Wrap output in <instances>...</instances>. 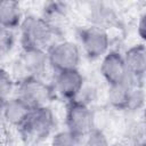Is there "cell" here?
<instances>
[{
    "label": "cell",
    "instance_id": "obj_1",
    "mask_svg": "<svg viewBox=\"0 0 146 146\" xmlns=\"http://www.w3.org/2000/svg\"><path fill=\"white\" fill-rule=\"evenodd\" d=\"M19 29L22 48H35L47 51L55 43L52 41L56 31L42 16H26Z\"/></svg>",
    "mask_w": 146,
    "mask_h": 146
},
{
    "label": "cell",
    "instance_id": "obj_2",
    "mask_svg": "<svg viewBox=\"0 0 146 146\" xmlns=\"http://www.w3.org/2000/svg\"><path fill=\"white\" fill-rule=\"evenodd\" d=\"M55 88L38 76H23L16 84V95L32 108L47 106L54 97Z\"/></svg>",
    "mask_w": 146,
    "mask_h": 146
},
{
    "label": "cell",
    "instance_id": "obj_3",
    "mask_svg": "<svg viewBox=\"0 0 146 146\" xmlns=\"http://www.w3.org/2000/svg\"><path fill=\"white\" fill-rule=\"evenodd\" d=\"M55 127V116L48 106L34 108L27 121L18 129L22 137L30 143L46 139Z\"/></svg>",
    "mask_w": 146,
    "mask_h": 146
},
{
    "label": "cell",
    "instance_id": "obj_4",
    "mask_svg": "<svg viewBox=\"0 0 146 146\" xmlns=\"http://www.w3.org/2000/svg\"><path fill=\"white\" fill-rule=\"evenodd\" d=\"M65 123L67 130L83 139L92 129L96 128L91 110L84 102L78 99L67 102Z\"/></svg>",
    "mask_w": 146,
    "mask_h": 146
},
{
    "label": "cell",
    "instance_id": "obj_5",
    "mask_svg": "<svg viewBox=\"0 0 146 146\" xmlns=\"http://www.w3.org/2000/svg\"><path fill=\"white\" fill-rule=\"evenodd\" d=\"M47 55L49 66L56 73L75 70L80 63V49L72 41L55 42L47 50Z\"/></svg>",
    "mask_w": 146,
    "mask_h": 146
},
{
    "label": "cell",
    "instance_id": "obj_6",
    "mask_svg": "<svg viewBox=\"0 0 146 146\" xmlns=\"http://www.w3.org/2000/svg\"><path fill=\"white\" fill-rule=\"evenodd\" d=\"M78 36L87 58L95 60L104 57L108 52L110 36L106 30L90 25L88 27L80 29Z\"/></svg>",
    "mask_w": 146,
    "mask_h": 146
},
{
    "label": "cell",
    "instance_id": "obj_7",
    "mask_svg": "<svg viewBox=\"0 0 146 146\" xmlns=\"http://www.w3.org/2000/svg\"><path fill=\"white\" fill-rule=\"evenodd\" d=\"M83 87V76L78 68L58 72L55 79V91L66 102L78 99Z\"/></svg>",
    "mask_w": 146,
    "mask_h": 146
},
{
    "label": "cell",
    "instance_id": "obj_8",
    "mask_svg": "<svg viewBox=\"0 0 146 146\" xmlns=\"http://www.w3.org/2000/svg\"><path fill=\"white\" fill-rule=\"evenodd\" d=\"M100 73L108 86L122 82L128 78V70L124 57L120 51L110 50L102 60Z\"/></svg>",
    "mask_w": 146,
    "mask_h": 146
},
{
    "label": "cell",
    "instance_id": "obj_9",
    "mask_svg": "<svg viewBox=\"0 0 146 146\" xmlns=\"http://www.w3.org/2000/svg\"><path fill=\"white\" fill-rule=\"evenodd\" d=\"M17 64L25 73L24 76L40 78L41 74L44 73L46 66L49 65L47 51L35 48H22Z\"/></svg>",
    "mask_w": 146,
    "mask_h": 146
},
{
    "label": "cell",
    "instance_id": "obj_10",
    "mask_svg": "<svg viewBox=\"0 0 146 146\" xmlns=\"http://www.w3.org/2000/svg\"><path fill=\"white\" fill-rule=\"evenodd\" d=\"M138 86H143V83L135 81L129 75L122 82L108 86V92H107L108 103L115 110L129 111L133 91Z\"/></svg>",
    "mask_w": 146,
    "mask_h": 146
},
{
    "label": "cell",
    "instance_id": "obj_11",
    "mask_svg": "<svg viewBox=\"0 0 146 146\" xmlns=\"http://www.w3.org/2000/svg\"><path fill=\"white\" fill-rule=\"evenodd\" d=\"M128 75L141 83L146 74V46L143 43L130 47L123 55Z\"/></svg>",
    "mask_w": 146,
    "mask_h": 146
},
{
    "label": "cell",
    "instance_id": "obj_12",
    "mask_svg": "<svg viewBox=\"0 0 146 146\" xmlns=\"http://www.w3.org/2000/svg\"><path fill=\"white\" fill-rule=\"evenodd\" d=\"M1 107L5 120L10 125H14L18 129L27 121L29 116L34 110L17 96L9 98L6 103L1 104Z\"/></svg>",
    "mask_w": 146,
    "mask_h": 146
},
{
    "label": "cell",
    "instance_id": "obj_13",
    "mask_svg": "<svg viewBox=\"0 0 146 146\" xmlns=\"http://www.w3.org/2000/svg\"><path fill=\"white\" fill-rule=\"evenodd\" d=\"M23 19L21 7L17 1L6 0L0 3V24L2 29L14 31L21 27Z\"/></svg>",
    "mask_w": 146,
    "mask_h": 146
},
{
    "label": "cell",
    "instance_id": "obj_14",
    "mask_svg": "<svg viewBox=\"0 0 146 146\" xmlns=\"http://www.w3.org/2000/svg\"><path fill=\"white\" fill-rule=\"evenodd\" d=\"M89 13H90L89 19L92 26H96L103 30L115 25L117 22V16L115 11L104 3H99V2L94 3Z\"/></svg>",
    "mask_w": 146,
    "mask_h": 146
},
{
    "label": "cell",
    "instance_id": "obj_15",
    "mask_svg": "<svg viewBox=\"0 0 146 146\" xmlns=\"http://www.w3.org/2000/svg\"><path fill=\"white\" fill-rule=\"evenodd\" d=\"M42 17L52 26V29L57 32L59 25L64 23L67 17V6L64 2L51 1L46 3L43 8Z\"/></svg>",
    "mask_w": 146,
    "mask_h": 146
},
{
    "label": "cell",
    "instance_id": "obj_16",
    "mask_svg": "<svg viewBox=\"0 0 146 146\" xmlns=\"http://www.w3.org/2000/svg\"><path fill=\"white\" fill-rule=\"evenodd\" d=\"M84 139L71 132L70 130H63L55 133L51 138V146H83Z\"/></svg>",
    "mask_w": 146,
    "mask_h": 146
},
{
    "label": "cell",
    "instance_id": "obj_17",
    "mask_svg": "<svg viewBox=\"0 0 146 146\" xmlns=\"http://www.w3.org/2000/svg\"><path fill=\"white\" fill-rule=\"evenodd\" d=\"M128 138L132 146H146V119L130 125Z\"/></svg>",
    "mask_w": 146,
    "mask_h": 146
},
{
    "label": "cell",
    "instance_id": "obj_18",
    "mask_svg": "<svg viewBox=\"0 0 146 146\" xmlns=\"http://www.w3.org/2000/svg\"><path fill=\"white\" fill-rule=\"evenodd\" d=\"M14 88H15V83H14L11 76L5 68H1L0 70V100H1V104L6 103L9 98H11L10 95H11Z\"/></svg>",
    "mask_w": 146,
    "mask_h": 146
},
{
    "label": "cell",
    "instance_id": "obj_19",
    "mask_svg": "<svg viewBox=\"0 0 146 146\" xmlns=\"http://www.w3.org/2000/svg\"><path fill=\"white\" fill-rule=\"evenodd\" d=\"M15 42V36L14 32L11 30L2 29L1 27V36H0V46H1V52L2 55H6L9 52L14 46Z\"/></svg>",
    "mask_w": 146,
    "mask_h": 146
},
{
    "label": "cell",
    "instance_id": "obj_20",
    "mask_svg": "<svg viewBox=\"0 0 146 146\" xmlns=\"http://www.w3.org/2000/svg\"><path fill=\"white\" fill-rule=\"evenodd\" d=\"M84 145H87V146H107V141H106L105 136L98 129L95 128L84 138Z\"/></svg>",
    "mask_w": 146,
    "mask_h": 146
},
{
    "label": "cell",
    "instance_id": "obj_21",
    "mask_svg": "<svg viewBox=\"0 0 146 146\" xmlns=\"http://www.w3.org/2000/svg\"><path fill=\"white\" fill-rule=\"evenodd\" d=\"M137 32H138V35L140 36V39L146 41V13L143 14L139 18L138 26H137Z\"/></svg>",
    "mask_w": 146,
    "mask_h": 146
},
{
    "label": "cell",
    "instance_id": "obj_22",
    "mask_svg": "<svg viewBox=\"0 0 146 146\" xmlns=\"http://www.w3.org/2000/svg\"><path fill=\"white\" fill-rule=\"evenodd\" d=\"M145 81H146V74H145Z\"/></svg>",
    "mask_w": 146,
    "mask_h": 146
},
{
    "label": "cell",
    "instance_id": "obj_23",
    "mask_svg": "<svg viewBox=\"0 0 146 146\" xmlns=\"http://www.w3.org/2000/svg\"><path fill=\"white\" fill-rule=\"evenodd\" d=\"M113 146H116V145H113Z\"/></svg>",
    "mask_w": 146,
    "mask_h": 146
}]
</instances>
